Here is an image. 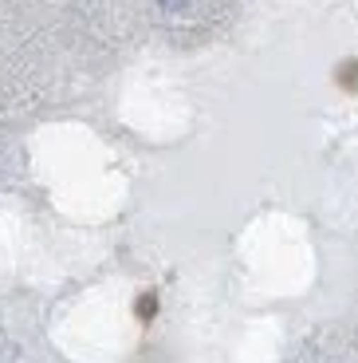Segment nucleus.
<instances>
[{"instance_id": "f257e3e1", "label": "nucleus", "mask_w": 358, "mask_h": 363, "mask_svg": "<svg viewBox=\"0 0 358 363\" xmlns=\"http://www.w3.org/2000/svg\"><path fill=\"white\" fill-rule=\"evenodd\" d=\"M158 4H161V9H170V12H178V9H185L189 0H158Z\"/></svg>"}]
</instances>
